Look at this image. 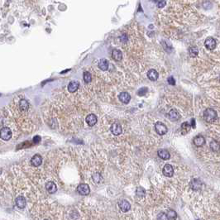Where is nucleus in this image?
Instances as JSON below:
<instances>
[{"label":"nucleus","mask_w":220,"mask_h":220,"mask_svg":"<svg viewBox=\"0 0 220 220\" xmlns=\"http://www.w3.org/2000/svg\"><path fill=\"white\" fill-rule=\"evenodd\" d=\"M111 132L113 135L117 136L122 133V127L118 122H114L111 126Z\"/></svg>","instance_id":"nucleus-8"},{"label":"nucleus","mask_w":220,"mask_h":220,"mask_svg":"<svg viewBox=\"0 0 220 220\" xmlns=\"http://www.w3.org/2000/svg\"><path fill=\"white\" fill-rule=\"evenodd\" d=\"M12 137V131L9 127H5L1 129V138L4 141H8Z\"/></svg>","instance_id":"nucleus-3"},{"label":"nucleus","mask_w":220,"mask_h":220,"mask_svg":"<svg viewBox=\"0 0 220 220\" xmlns=\"http://www.w3.org/2000/svg\"><path fill=\"white\" fill-rule=\"evenodd\" d=\"M198 53H199V51H198V48L196 46H192L189 49V54L190 56L191 57H195L198 56Z\"/></svg>","instance_id":"nucleus-24"},{"label":"nucleus","mask_w":220,"mask_h":220,"mask_svg":"<svg viewBox=\"0 0 220 220\" xmlns=\"http://www.w3.org/2000/svg\"><path fill=\"white\" fill-rule=\"evenodd\" d=\"M28 107H29V104H28V102L26 99H22L20 101V108H21L22 111H23V112L27 111Z\"/></svg>","instance_id":"nucleus-23"},{"label":"nucleus","mask_w":220,"mask_h":220,"mask_svg":"<svg viewBox=\"0 0 220 220\" xmlns=\"http://www.w3.org/2000/svg\"><path fill=\"white\" fill-rule=\"evenodd\" d=\"M158 156L160 158H162V160H169L170 157H171V155L169 152L166 150V149H161L158 151Z\"/></svg>","instance_id":"nucleus-17"},{"label":"nucleus","mask_w":220,"mask_h":220,"mask_svg":"<svg viewBox=\"0 0 220 220\" xmlns=\"http://www.w3.org/2000/svg\"><path fill=\"white\" fill-rule=\"evenodd\" d=\"M155 3L157 4V7H159V8H163L166 4V1H162V0H161V1H155Z\"/></svg>","instance_id":"nucleus-32"},{"label":"nucleus","mask_w":220,"mask_h":220,"mask_svg":"<svg viewBox=\"0 0 220 220\" xmlns=\"http://www.w3.org/2000/svg\"><path fill=\"white\" fill-rule=\"evenodd\" d=\"M103 180L102 176L99 173H94L93 175V181L96 183V184H98L100 183V181Z\"/></svg>","instance_id":"nucleus-28"},{"label":"nucleus","mask_w":220,"mask_h":220,"mask_svg":"<svg viewBox=\"0 0 220 220\" xmlns=\"http://www.w3.org/2000/svg\"><path fill=\"white\" fill-rule=\"evenodd\" d=\"M190 125H189V123L188 122H184L183 124H182V126H181V128H182V130L184 131L185 132H189V130H190Z\"/></svg>","instance_id":"nucleus-31"},{"label":"nucleus","mask_w":220,"mask_h":220,"mask_svg":"<svg viewBox=\"0 0 220 220\" xmlns=\"http://www.w3.org/2000/svg\"><path fill=\"white\" fill-rule=\"evenodd\" d=\"M16 205L20 209H23L26 206V199L23 196H18L16 199Z\"/></svg>","instance_id":"nucleus-19"},{"label":"nucleus","mask_w":220,"mask_h":220,"mask_svg":"<svg viewBox=\"0 0 220 220\" xmlns=\"http://www.w3.org/2000/svg\"><path fill=\"white\" fill-rule=\"evenodd\" d=\"M157 220H169V218L166 214L165 213H161L157 216Z\"/></svg>","instance_id":"nucleus-29"},{"label":"nucleus","mask_w":220,"mask_h":220,"mask_svg":"<svg viewBox=\"0 0 220 220\" xmlns=\"http://www.w3.org/2000/svg\"><path fill=\"white\" fill-rule=\"evenodd\" d=\"M84 82L85 83H90L91 82V80H92V76H91V74L89 73V72H84Z\"/></svg>","instance_id":"nucleus-27"},{"label":"nucleus","mask_w":220,"mask_h":220,"mask_svg":"<svg viewBox=\"0 0 220 220\" xmlns=\"http://www.w3.org/2000/svg\"><path fill=\"white\" fill-rule=\"evenodd\" d=\"M168 117L170 118V120L171 121H177V120H179V118H180V114H179V112H177V110L175 109V108H173V109H171V111L169 112V114H168Z\"/></svg>","instance_id":"nucleus-16"},{"label":"nucleus","mask_w":220,"mask_h":220,"mask_svg":"<svg viewBox=\"0 0 220 220\" xmlns=\"http://www.w3.org/2000/svg\"><path fill=\"white\" fill-rule=\"evenodd\" d=\"M136 194L138 197H144L146 195V190L142 187H137L136 190Z\"/></svg>","instance_id":"nucleus-25"},{"label":"nucleus","mask_w":220,"mask_h":220,"mask_svg":"<svg viewBox=\"0 0 220 220\" xmlns=\"http://www.w3.org/2000/svg\"><path fill=\"white\" fill-rule=\"evenodd\" d=\"M155 129H156V132L159 134V135H165L167 131H168V129H167V127H166V125L162 122H158L156 123V125H155Z\"/></svg>","instance_id":"nucleus-2"},{"label":"nucleus","mask_w":220,"mask_h":220,"mask_svg":"<svg viewBox=\"0 0 220 220\" xmlns=\"http://www.w3.org/2000/svg\"><path fill=\"white\" fill-rule=\"evenodd\" d=\"M41 162H42V158L38 154L34 155L31 159V164L33 166H39L41 164Z\"/></svg>","instance_id":"nucleus-15"},{"label":"nucleus","mask_w":220,"mask_h":220,"mask_svg":"<svg viewBox=\"0 0 220 220\" xmlns=\"http://www.w3.org/2000/svg\"><path fill=\"white\" fill-rule=\"evenodd\" d=\"M167 216H168V218H169V219H176V218H177V214H176V212L175 210H173V209H170V210L167 212Z\"/></svg>","instance_id":"nucleus-26"},{"label":"nucleus","mask_w":220,"mask_h":220,"mask_svg":"<svg viewBox=\"0 0 220 220\" xmlns=\"http://www.w3.org/2000/svg\"><path fill=\"white\" fill-rule=\"evenodd\" d=\"M79 82L77 80H72V81H70L68 84L69 92L74 93V92L77 91V89H79Z\"/></svg>","instance_id":"nucleus-11"},{"label":"nucleus","mask_w":220,"mask_h":220,"mask_svg":"<svg viewBox=\"0 0 220 220\" xmlns=\"http://www.w3.org/2000/svg\"><path fill=\"white\" fill-rule=\"evenodd\" d=\"M209 147H210L211 150L212 151H214V152H218L220 151V144L218 142H216V141H212L210 142V145H209Z\"/></svg>","instance_id":"nucleus-21"},{"label":"nucleus","mask_w":220,"mask_h":220,"mask_svg":"<svg viewBox=\"0 0 220 220\" xmlns=\"http://www.w3.org/2000/svg\"><path fill=\"white\" fill-rule=\"evenodd\" d=\"M77 192L81 195H87L90 192L89 186L88 185H86V184H80L77 187Z\"/></svg>","instance_id":"nucleus-4"},{"label":"nucleus","mask_w":220,"mask_h":220,"mask_svg":"<svg viewBox=\"0 0 220 220\" xmlns=\"http://www.w3.org/2000/svg\"><path fill=\"white\" fill-rule=\"evenodd\" d=\"M147 92V88H141L140 89H138V91H137V94L139 95V96H143V95H145Z\"/></svg>","instance_id":"nucleus-30"},{"label":"nucleus","mask_w":220,"mask_h":220,"mask_svg":"<svg viewBox=\"0 0 220 220\" xmlns=\"http://www.w3.org/2000/svg\"><path fill=\"white\" fill-rule=\"evenodd\" d=\"M205 46L207 49L214 50L216 47V41L213 37H208L205 41Z\"/></svg>","instance_id":"nucleus-6"},{"label":"nucleus","mask_w":220,"mask_h":220,"mask_svg":"<svg viewBox=\"0 0 220 220\" xmlns=\"http://www.w3.org/2000/svg\"><path fill=\"white\" fill-rule=\"evenodd\" d=\"M117 205L119 206V208L121 209V210L122 212H124V213L127 212L128 210H130V209H131L130 203L127 200H120L118 201Z\"/></svg>","instance_id":"nucleus-5"},{"label":"nucleus","mask_w":220,"mask_h":220,"mask_svg":"<svg viewBox=\"0 0 220 220\" xmlns=\"http://www.w3.org/2000/svg\"><path fill=\"white\" fill-rule=\"evenodd\" d=\"M98 68L100 69V70H107L108 68V62L107 60H105V59H101L99 61H98Z\"/></svg>","instance_id":"nucleus-20"},{"label":"nucleus","mask_w":220,"mask_h":220,"mask_svg":"<svg viewBox=\"0 0 220 220\" xmlns=\"http://www.w3.org/2000/svg\"><path fill=\"white\" fill-rule=\"evenodd\" d=\"M162 172H163L164 176H167V177H171V176H173V174H174V169H173V167H172L171 165L166 164L163 167Z\"/></svg>","instance_id":"nucleus-7"},{"label":"nucleus","mask_w":220,"mask_h":220,"mask_svg":"<svg viewBox=\"0 0 220 220\" xmlns=\"http://www.w3.org/2000/svg\"><path fill=\"white\" fill-rule=\"evenodd\" d=\"M219 79H220V75H219Z\"/></svg>","instance_id":"nucleus-36"},{"label":"nucleus","mask_w":220,"mask_h":220,"mask_svg":"<svg viewBox=\"0 0 220 220\" xmlns=\"http://www.w3.org/2000/svg\"><path fill=\"white\" fill-rule=\"evenodd\" d=\"M112 56L115 60H120L122 57V52L118 50H113L112 52Z\"/></svg>","instance_id":"nucleus-22"},{"label":"nucleus","mask_w":220,"mask_h":220,"mask_svg":"<svg viewBox=\"0 0 220 220\" xmlns=\"http://www.w3.org/2000/svg\"><path fill=\"white\" fill-rule=\"evenodd\" d=\"M45 220H48V219H45Z\"/></svg>","instance_id":"nucleus-37"},{"label":"nucleus","mask_w":220,"mask_h":220,"mask_svg":"<svg viewBox=\"0 0 220 220\" xmlns=\"http://www.w3.org/2000/svg\"><path fill=\"white\" fill-rule=\"evenodd\" d=\"M147 77L152 81H156L157 79H158V73H157V71L156 70L152 69V70H150L147 72Z\"/></svg>","instance_id":"nucleus-18"},{"label":"nucleus","mask_w":220,"mask_h":220,"mask_svg":"<svg viewBox=\"0 0 220 220\" xmlns=\"http://www.w3.org/2000/svg\"><path fill=\"white\" fill-rule=\"evenodd\" d=\"M203 116L206 122H213L217 119V112L213 108H207L203 113Z\"/></svg>","instance_id":"nucleus-1"},{"label":"nucleus","mask_w":220,"mask_h":220,"mask_svg":"<svg viewBox=\"0 0 220 220\" xmlns=\"http://www.w3.org/2000/svg\"><path fill=\"white\" fill-rule=\"evenodd\" d=\"M202 186V182L199 179H194L190 182V187L192 190H199L201 189Z\"/></svg>","instance_id":"nucleus-14"},{"label":"nucleus","mask_w":220,"mask_h":220,"mask_svg":"<svg viewBox=\"0 0 220 220\" xmlns=\"http://www.w3.org/2000/svg\"><path fill=\"white\" fill-rule=\"evenodd\" d=\"M191 126L193 127H195V119H192V123H191Z\"/></svg>","instance_id":"nucleus-35"},{"label":"nucleus","mask_w":220,"mask_h":220,"mask_svg":"<svg viewBox=\"0 0 220 220\" xmlns=\"http://www.w3.org/2000/svg\"><path fill=\"white\" fill-rule=\"evenodd\" d=\"M97 120H98L97 117L93 113L89 114L88 116L86 117V122H87V124L89 127H93V125H95L96 122H97Z\"/></svg>","instance_id":"nucleus-12"},{"label":"nucleus","mask_w":220,"mask_h":220,"mask_svg":"<svg viewBox=\"0 0 220 220\" xmlns=\"http://www.w3.org/2000/svg\"><path fill=\"white\" fill-rule=\"evenodd\" d=\"M194 144L196 147H202L205 144V139L202 135H198L194 138Z\"/></svg>","instance_id":"nucleus-10"},{"label":"nucleus","mask_w":220,"mask_h":220,"mask_svg":"<svg viewBox=\"0 0 220 220\" xmlns=\"http://www.w3.org/2000/svg\"><path fill=\"white\" fill-rule=\"evenodd\" d=\"M40 141H41V137H39V136H35L34 138H33V142L34 143H39Z\"/></svg>","instance_id":"nucleus-34"},{"label":"nucleus","mask_w":220,"mask_h":220,"mask_svg":"<svg viewBox=\"0 0 220 220\" xmlns=\"http://www.w3.org/2000/svg\"><path fill=\"white\" fill-rule=\"evenodd\" d=\"M118 98H119V100L122 103H125V104H127V103L130 102V100H131V96L127 92H122V93L119 94Z\"/></svg>","instance_id":"nucleus-9"},{"label":"nucleus","mask_w":220,"mask_h":220,"mask_svg":"<svg viewBox=\"0 0 220 220\" xmlns=\"http://www.w3.org/2000/svg\"><path fill=\"white\" fill-rule=\"evenodd\" d=\"M46 189L50 194H54L57 191V187L54 182H52V181H49L46 184Z\"/></svg>","instance_id":"nucleus-13"},{"label":"nucleus","mask_w":220,"mask_h":220,"mask_svg":"<svg viewBox=\"0 0 220 220\" xmlns=\"http://www.w3.org/2000/svg\"><path fill=\"white\" fill-rule=\"evenodd\" d=\"M167 81H168V83L170 84L171 85H175L176 84L175 79L173 78V77H169V78L167 79Z\"/></svg>","instance_id":"nucleus-33"}]
</instances>
